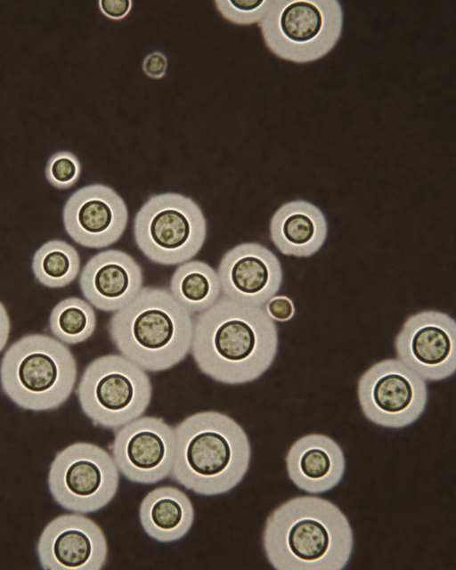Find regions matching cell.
<instances>
[{
  "label": "cell",
  "instance_id": "obj_1",
  "mask_svg": "<svg viewBox=\"0 0 456 570\" xmlns=\"http://www.w3.org/2000/svg\"><path fill=\"white\" fill-rule=\"evenodd\" d=\"M278 329L263 306L224 296L194 318L190 353L199 370L219 383L242 385L273 363Z\"/></svg>",
  "mask_w": 456,
  "mask_h": 570
},
{
  "label": "cell",
  "instance_id": "obj_2",
  "mask_svg": "<svg viewBox=\"0 0 456 570\" xmlns=\"http://www.w3.org/2000/svg\"><path fill=\"white\" fill-rule=\"evenodd\" d=\"M263 549L277 570H342L354 550L344 512L315 494L291 498L267 517Z\"/></svg>",
  "mask_w": 456,
  "mask_h": 570
},
{
  "label": "cell",
  "instance_id": "obj_3",
  "mask_svg": "<svg viewBox=\"0 0 456 570\" xmlns=\"http://www.w3.org/2000/svg\"><path fill=\"white\" fill-rule=\"evenodd\" d=\"M175 428L172 478L196 494L215 496L235 488L246 476L251 445L243 428L225 413L191 414Z\"/></svg>",
  "mask_w": 456,
  "mask_h": 570
},
{
  "label": "cell",
  "instance_id": "obj_4",
  "mask_svg": "<svg viewBox=\"0 0 456 570\" xmlns=\"http://www.w3.org/2000/svg\"><path fill=\"white\" fill-rule=\"evenodd\" d=\"M194 317L165 288L142 287L111 316L108 330L120 354L146 371L167 370L191 351Z\"/></svg>",
  "mask_w": 456,
  "mask_h": 570
},
{
  "label": "cell",
  "instance_id": "obj_5",
  "mask_svg": "<svg viewBox=\"0 0 456 570\" xmlns=\"http://www.w3.org/2000/svg\"><path fill=\"white\" fill-rule=\"evenodd\" d=\"M77 366L70 349L45 334L26 335L12 343L0 362V384L18 407L51 411L72 394Z\"/></svg>",
  "mask_w": 456,
  "mask_h": 570
},
{
  "label": "cell",
  "instance_id": "obj_6",
  "mask_svg": "<svg viewBox=\"0 0 456 570\" xmlns=\"http://www.w3.org/2000/svg\"><path fill=\"white\" fill-rule=\"evenodd\" d=\"M343 26L344 11L337 0H271L258 23L269 51L295 63L325 57L339 41Z\"/></svg>",
  "mask_w": 456,
  "mask_h": 570
},
{
  "label": "cell",
  "instance_id": "obj_7",
  "mask_svg": "<svg viewBox=\"0 0 456 570\" xmlns=\"http://www.w3.org/2000/svg\"><path fill=\"white\" fill-rule=\"evenodd\" d=\"M84 414L94 426L117 430L141 417L152 396L146 370L118 354L93 360L77 387Z\"/></svg>",
  "mask_w": 456,
  "mask_h": 570
},
{
  "label": "cell",
  "instance_id": "obj_8",
  "mask_svg": "<svg viewBox=\"0 0 456 570\" xmlns=\"http://www.w3.org/2000/svg\"><path fill=\"white\" fill-rule=\"evenodd\" d=\"M134 239L151 262L175 265L191 260L207 237V220L191 197L177 192L151 196L135 214Z\"/></svg>",
  "mask_w": 456,
  "mask_h": 570
},
{
  "label": "cell",
  "instance_id": "obj_9",
  "mask_svg": "<svg viewBox=\"0 0 456 570\" xmlns=\"http://www.w3.org/2000/svg\"><path fill=\"white\" fill-rule=\"evenodd\" d=\"M47 483L59 506L74 513L88 514L105 508L114 499L119 471L104 448L77 442L56 453Z\"/></svg>",
  "mask_w": 456,
  "mask_h": 570
},
{
  "label": "cell",
  "instance_id": "obj_10",
  "mask_svg": "<svg viewBox=\"0 0 456 570\" xmlns=\"http://www.w3.org/2000/svg\"><path fill=\"white\" fill-rule=\"evenodd\" d=\"M357 398L364 417L387 428H403L426 410L427 381L398 358L379 361L357 382Z\"/></svg>",
  "mask_w": 456,
  "mask_h": 570
},
{
  "label": "cell",
  "instance_id": "obj_11",
  "mask_svg": "<svg viewBox=\"0 0 456 570\" xmlns=\"http://www.w3.org/2000/svg\"><path fill=\"white\" fill-rule=\"evenodd\" d=\"M175 454V428L154 416H141L120 427L111 444L119 473L140 484H153L171 476Z\"/></svg>",
  "mask_w": 456,
  "mask_h": 570
},
{
  "label": "cell",
  "instance_id": "obj_12",
  "mask_svg": "<svg viewBox=\"0 0 456 570\" xmlns=\"http://www.w3.org/2000/svg\"><path fill=\"white\" fill-rule=\"evenodd\" d=\"M395 350L426 381L444 380L456 370V322L437 310L411 314L395 337Z\"/></svg>",
  "mask_w": 456,
  "mask_h": 570
},
{
  "label": "cell",
  "instance_id": "obj_13",
  "mask_svg": "<svg viewBox=\"0 0 456 570\" xmlns=\"http://www.w3.org/2000/svg\"><path fill=\"white\" fill-rule=\"evenodd\" d=\"M62 219L66 232L76 243L85 248H102L121 238L128 223V210L114 189L92 183L69 197Z\"/></svg>",
  "mask_w": 456,
  "mask_h": 570
},
{
  "label": "cell",
  "instance_id": "obj_14",
  "mask_svg": "<svg viewBox=\"0 0 456 570\" xmlns=\"http://www.w3.org/2000/svg\"><path fill=\"white\" fill-rule=\"evenodd\" d=\"M37 554L45 570H100L107 561L108 543L98 524L73 512L61 515L45 525Z\"/></svg>",
  "mask_w": 456,
  "mask_h": 570
},
{
  "label": "cell",
  "instance_id": "obj_15",
  "mask_svg": "<svg viewBox=\"0 0 456 570\" xmlns=\"http://www.w3.org/2000/svg\"><path fill=\"white\" fill-rule=\"evenodd\" d=\"M216 272L223 296L257 306H264L277 295L283 280L277 256L256 242L240 243L229 249Z\"/></svg>",
  "mask_w": 456,
  "mask_h": 570
},
{
  "label": "cell",
  "instance_id": "obj_16",
  "mask_svg": "<svg viewBox=\"0 0 456 570\" xmlns=\"http://www.w3.org/2000/svg\"><path fill=\"white\" fill-rule=\"evenodd\" d=\"M79 288L86 301L103 312H117L142 289L140 265L125 251L106 249L94 255L84 265Z\"/></svg>",
  "mask_w": 456,
  "mask_h": 570
},
{
  "label": "cell",
  "instance_id": "obj_17",
  "mask_svg": "<svg viewBox=\"0 0 456 570\" xmlns=\"http://www.w3.org/2000/svg\"><path fill=\"white\" fill-rule=\"evenodd\" d=\"M285 462L290 481L309 494L332 490L346 472L343 449L323 434H308L297 439L289 447Z\"/></svg>",
  "mask_w": 456,
  "mask_h": 570
},
{
  "label": "cell",
  "instance_id": "obj_18",
  "mask_svg": "<svg viewBox=\"0 0 456 570\" xmlns=\"http://www.w3.org/2000/svg\"><path fill=\"white\" fill-rule=\"evenodd\" d=\"M269 231L272 242L282 255L310 257L325 243L328 223L316 205L294 200L283 203L273 213Z\"/></svg>",
  "mask_w": 456,
  "mask_h": 570
},
{
  "label": "cell",
  "instance_id": "obj_19",
  "mask_svg": "<svg viewBox=\"0 0 456 570\" xmlns=\"http://www.w3.org/2000/svg\"><path fill=\"white\" fill-rule=\"evenodd\" d=\"M194 517L191 499L179 488L170 485L149 492L139 507V520L144 533L162 543L183 538L190 532Z\"/></svg>",
  "mask_w": 456,
  "mask_h": 570
},
{
  "label": "cell",
  "instance_id": "obj_20",
  "mask_svg": "<svg viewBox=\"0 0 456 570\" xmlns=\"http://www.w3.org/2000/svg\"><path fill=\"white\" fill-rule=\"evenodd\" d=\"M168 290L192 314L207 310L222 295L217 272L200 260H189L178 265L171 277Z\"/></svg>",
  "mask_w": 456,
  "mask_h": 570
},
{
  "label": "cell",
  "instance_id": "obj_21",
  "mask_svg": "<svg viewBox=\"0 0 456 570\" xmlns=\"http://www.w3.org/2000/svg\"><path fill=\"white\" fill-rule=\"evenodd\" d=\"M32 271L37 281L47 288L66 287L79 273L78 252L64 240H51L35 252Z\"/></svg>",
  "mask_w": 456,
  "mask_h": 570
},
{
  "label": "cell",
  "instance_id": "obj_22",
  "mask_svg": "<svg viewBox=\"0 0 456 570\" xmlns=\"http://www.w3.org/2000/svg\"><path fill=\"white\" fill-rule=\"evenodd\" d=\"M49 327L63 344L77 345L87 340L96 328V314L87 301L70 297L60 301L52 310Z\"/></svg>",
  "mask_w": 456,
  "mask_h": 570
},
{
  "label": "cell",
  "instance_id": "obj_23",
  "mask_svg": "<svg viewBox=\"0 0 456 570\" xmlns=\"http://www.w3.org/2000/svg\"><path fill=\"white\" fill-rule=\"evenodd\" d=\"M45 174L53 187L68 189L77 182L81 174V164L73 152L60 151L48 159Z\"/></svg>",
  "mask_w": 456,
  "mask_h": 570
},
{
  "label": "cell",
  "instance_id": "obj_24",
  "mask_svg": "<svg viewBox=\"0 0 456 570\" xmlns=\"http://www.w3.org/2000/svg\"><path fill=\"white\" fill-rule=\"evenodd\" d=\"M216 8L222 17L237 25L259 23L266 12L271 0H216Z\"/></svg>",
  "mask_w": 456,
  "mask_h": 570
},
{
  "label": "cell",
  "instance_id": "obj_25",
  "mask_svg": "<svg viewBox=\"0 0 456 570\" xmlns=\"http://www.w3.org/2000/svg\"><path fill=\"white\" fill-rule=\"evenodd\" d=\"M263 307L273 322H286L291 320L295 314L293 301L284 295L272 297Z\"/></svg>",
  "mask_w": 456,
  "mask_h": 570
},
{
  "label": "cell",
  "instance_id": "obj_26",
  "mask_svg": "<svg viewBox=\"0 0 456 570\" xmlns=\"http://www.w3.org/2000/svg\"><path fill=\"white\" fill-rule=\"evenodd\" d=\"M168 61L165 53L153 51L147 54L142 64L143 73L150 78L160 79L167 70Z\"/></svg>",
  "mask_w": 456,
  "mask_h": 570
},
{
  "label": "cell",
  "instance_id": "obj_27",
  "mask_svg": "<svg viewBox=\"0 0 456 570\" xmlns=\"http://www.w3.org/2000/svg\"><path fill=\"white\" fill-rule=\"evenodd\" d=\"M98 4L101 12L106 17L115 20L126 17L133 6V2L130 0H101Z\"/></svg>",
  "mask_w": 456,
  "mask_h": 570
},
{
  "label": "cell",
  "instance_id": "obj_28",
  "mask_svg": "<svg viewBox=\"0 0 456 570\" xmlns=\"http://www.w3.org/2000/svg\"><path fill=\"white\" fill-rule=\"evenodd\" d=\"M11 331V322L5 306L0 302V352L5 347Z\"/></svg>",
  "mask_w": 456,
  "mask_h": 570
}]
</instances>
